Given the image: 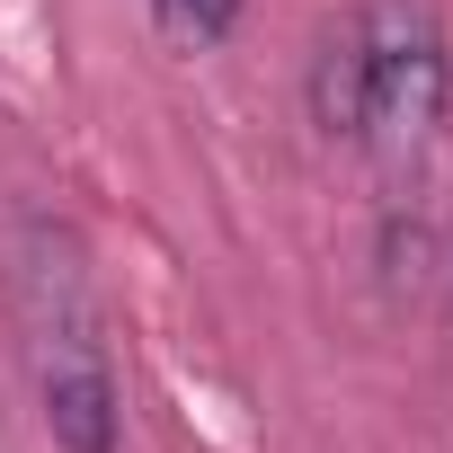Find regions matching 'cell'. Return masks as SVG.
I'll return each instance as SVG.
<instances>
[{
    "label": "cell",
    "mask_w": 453,
    "mask_h": 453,
    "mask_svg": "<svg viewBox=\"0 0 453 453\" xmlns=\"http://www.w3.org/2000/svg\"><path fill=\"white\" fill-rule=\"evenodd\" d=\"M241 10H250V0H151L160 36H178V45H222L241 27Z\"/></svg>",
    "instance_id": "277c9868"
},
{
    "label": "cell",
    "mask_w": 453,
    "mask_h": 453,
    "mask_svg": "<svg viewBox=\"0 0 453 453\" xmlns=\"http://www.w3.org/2000/svg\"><path fill=\"white\" fill-rule=\"evenodd\" d=\"M356 54H365V151H382V169H409L453 98V54H444V19L435 0H365L356 10Z\"/></svg>",
    "instance_id": "7a4b0ae2"
},
{
    "label": "cell",
    "mask_w": 453,
    "mask_h": 453,
    "mask_svg": "<svg viewBox=\"0 0 453 453\" xmlns=\"http://www.w3.org/2000/svg\"><path fill=\"white\" fill-rule=\"evenodd\" d=\"M311 125L329 142H356L365 134V54H356V19L320 36L311 54Z\"/></svg>",
    "instance_id": "3957f363"
},
{
    "label": "cell",
    "mask_w": 453,
    "mask_h": 453,
    "mask_svg": "<svg viewBox=\"0 0 453 453\" xmlns=\"http://www.w3.org/2000/svg\"><path fill=\"white\" fill-rule=\"evenodd\" d=\"M0 453H10V426H0Z\"/></svg>",
    "instance_id": "5b68a950"
},
{
    "label": "cell",
    "mask_w": 453,
    "mask_h": 453,
    "mask_svg": "<svg viewBox=\"0 0 453 453\" xmlns=\"http://www.w3.org/2000/svg\"><path fill=\"white\" fill-rule=\"evenodd\" d=\"M10 320L19 356L36 382V409L63 453H116L125 435V391H116V347H107V303L89 276V250L72 222L19 213L10 241Z\"/></svg>",
    "instance_id": "6da1fadb"
}]
</instances>
